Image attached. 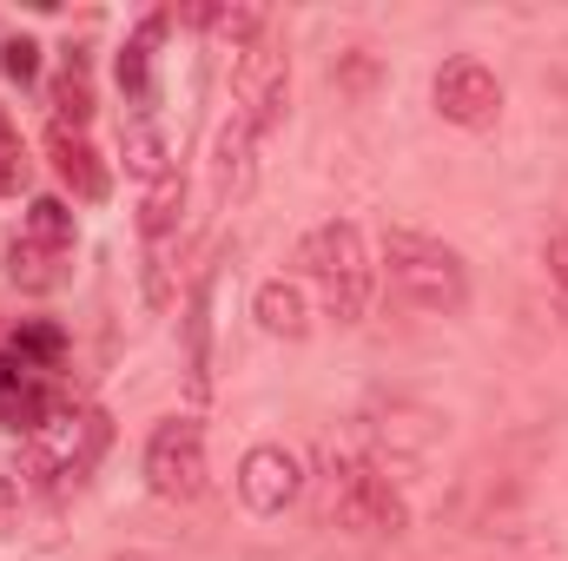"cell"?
Returning <instances> with one entry per match:
<instances>
[{"instance_id": "cell-4", "label": "cell", "mask_w": 568, "mask_h": 561, "mask_svg": "<svg viewBox=\"0 0 568 561\" xmlns=\"http://www.w3.org/2000/svg\"><path fill=\"white\" fill-rule=\"evenodd\" d=\"M106 436H113L106 410H93V404H53L33 436H20L13 476H27V482H80L106 456Z\"/></svg>"}, {"instance_id": "cell-18", "label": "cell", "mask_w": 568, "mask_h": 561, "mask_svg": "<svg viewBox=\"0 0 568 561\" xmlns=\"http://www.w3.org/2000/svg\"><path fill=\"white\" fill-rule=\"evenodd\" d=\"M179 212H185V172H165V178L145 192V205H140V238H145V252L179 238Z\"/></svg>"}, {"instance_id": "cell-2", "label": "cell", "mask_w": 568, "mask_h": 561, "mask_svg": "<svg viewBox=\"0 0 568 561\" xmlns=\"http://www.w3.org/2000/svg\"><path fill=\"white\" fill-rule=\"evenodd\" d=\"M384 272H390V290L404 304H417L429 317H456L469 304V272L463 258L429 238V232H410V225H390L384 232Z\"/></svg>"}, {"instance_id": "cell-27", "label": "cell", "mask_w": 568, "mask_h": 561, "mask_svg": "<svg viewBox=\"0 0 568 561\" xmlns=\"http://www.w3.org/2000/svg\"><path fill=\"white\" fill-rule=\"evenodd\" d=\"M13 496H20V482H13V476H0V516L13 509Z\"/></svg>"}, {"instance_id": "cell-20", "label": "cell", "mask_w": 568, "mask_h": 561, "mask_svg": "<svg viewBox=\"0 0 568 561\" xmlns=\"http://www.w3.org/2000/svg\"><path fill=\"white\" fill-rule=\"evenodd\" d=\"M185 20L205 27V33H219V40H232L239 53L265 40V7H245V0L239 7H185Z\"/></svg>"}, {"instance_id": "cell-16", "label": "cell", "mask_w": 568, "mask_h": 561, "mask_svg": "<svg viewBox=\"0 0 568 561\" xmlns=\"http://www.w3.org/2000/svg\"><path fill=\"white\" fill-rule=\"evenodd\" d=\"M120 159H126V172L140 178L145 192H152L165 172H179V165H172V152H165V133H159L145 113H133V120H126V133H120Z\"/></svg>"}, {"instance_id": "cell-13", "label": "cell", "mask_w": 568, "mask_h": 561, "mask_svg": "<svg viewBox=\"0 0 568 561\" xmlns=\"http://www.w3.org/2000/svg\"><path fill=\"white\" fill-rule=\"evenodd\" d=\"M53 410V397L40 390V377L27 370V364H13V357H0V429H13V436H33L40 422Z\"/></svg>"}, {"instance_id": "cell-6", "label": "cell", "mask_w": 568, "mask_h": 561, "mask_svg": "<svg viewBox=\"0 0 568 561\" xmlns=\"http://www.w3.org/2000/svg\"><path fill=\"white\" fill-rule=\"evenodd\" d=\"M284 106H291V53L278 40L245 47L232 67V113L252 126V140H265L284 126Z\"/></svg>"}, {"instance_id": "cell-12", "label": "cell", "mask_w": 568, "mask_h": 561, "mask_svg": "<svg viewBox=\"0 0 568 561\" xmlns=\"http://www.w3.org/2000/svg\"><path fill=\"white\" fill-rule=\"evenodd\" d=\"M252 126L239 120V113H225V126H219V140H212V198L219 205H232L245 185H252Z\"/></svg>"}, {"instance_id": "cell-17", "label": "cell", "mask_w": 568, "mask_h": 561, "mask_svg": "<svg viewBox=\"0 0 568 561\" xmlns=\"http://www.w3.org/2000/svg\"><path fill=\"white\" fill-rule=\"evenodd\" d=\"M93 120V67H87V47H67V67H60V86H53V126H87Z\"/></svg>"}, {"instance_id": "cell-15", "label": "cell", "mask_w": 568, "mask_h": 561, "mask_svg": "<svg viewBox=\"0 0 568 561\" xmlns=\"http://www.w3.org/2000/svg\"><path fill=\"white\" fill-rule=\"evenodd\" d=\"M252 317H258V330H272V337H284V344H297L304 330H311V304H304V290L297 284H258V297H252Z\"/></svg>"}, {"instance_id": "cell-26", "label": "cell", "mask_w": 568, "mask_h": 561, "mask_svg": "<svg viewBox=\"0 0 568 561\" xmlns=\"http://www.w3.org/2000/svg\"><path fill=\"white\" fill-rule=\"evenodd\" d=\"M542 265H549V278L568 290V238H549V252H542Z\"/></svg>"}, {"instance_id": "cell-24", "label": "cell", "mask_w": 568, "mask_h": 561, "mask_svg": "<svg viewBox=\"0 0 568 561\" xmlns=\"http://www.w3.org/2000/svg\"><path fill=\"white\" fill-rule=\"evenodd\" d=\"M145 304H152V310L172 304V245H152V252H145Z\"/></svg>"}, {"instance_id": "cell-5", "label": "cell", "mask_w": 568, "mask_h": 561, "mask_svg": "<svg viewBox=\"0 0 568 561\" xmlns=\"http://www.w3.org/2000/svg\"><path fill=\"white\" fill-rule=\"evenodd\" d=\"M364 442H371L364 462H371L377 476L417 469V462H429V449L443 442V410L410 404V397H390V404H377V410L364 417Z\"/></svg>"}, {"instance_id": "cell-9", "label": "cell", "mask_w": 568, "mask_h": 561, "mask_svg": "<svg viewBox=\"0 0 568 561\" xmlns=\"http://www.w3.org/2000/svg\"><path fill=\"white\" fill-rule=\"evenodd\" d=\"M297 489H304V469H297V456L284 442H252L245 449V462H239V502L252 516H284L297 502Z\"/></svg>"}, {"instance_id": "cell-25", "label": "cell", "mask_w": 568, "mask_h": 561, "mask_svg": "<svg viewBox=\"0 0 568 561\" xmlns=\"http://www.w3.org/2000/svg\"><path fill=\"white\" fill-rule=\"evenodd\" d=\"M20 185V140H13V126L0 120V192H13Z\"/></svg>"}, {"instance_id": "cell-19", "label": "cell", "mask_w": 568, "mask_h": 561, "mask_svg": "<svg viewBox=\"0 0 568 561\" xmlns=\"http://www.w3.org/2000/svg\"><path fill=\"white\" fill-rule=\"evenodd\" d=\"M159 33H165V13L140 20V33L120 47V93H126L140 113H145V100H152V47H159Z\"/></svg>"}, {"instance_id": "cell-11", "label": "cell", "mask_w": 568, "mask_h": 561, "mask_svg": "<svg viewBox=\"0 0 568 561\" xmlns=\"http://www.w3.org/2000/svg\"><path fill=\"white\" fill-rule=\"evenodd\" d=\"M47 152H53V172H60V178L73 185V198L100 205V198L113 192V178H106L100 152L87 145V133H73V126H53V133H47Z\"/></svg>"}, {"instance_id": "cell-22", "label": "cell", "mask_w": 568, "mask_h": 561, "mask_svg": "<svg viewBox=\"0 0 568 561\" xmlns=\"http://www.w3.org/2000/svg\"><path fill=\"white\" fill-rule=\"evenodd\" d=\"M67 357V337L53 330V324H20L13 330V364H27V370H53Z\"/></svg>"}, {"instance_id": "cell-23", "label": "cell", "mask_w": 568, "mask_h": 561, "mask_svg": "<svg viewBox=\"0 0 568 561\" xmlns=\"http://www.w3.org/2000/svg\"><path fill=\"white\" fill-rule=\"evenodd\" d=\"M0 73H7L13 86H27V80H40V47H33L27 33H13V40L0 47Z\"/></svg>"}, {"instance_id": "cell-8", "label": "cell", "mask_w": 568, "mask_h": 561, "mask_svg": "<svg viewBox=\"0 0 568 561\" xmlns=\"http://www.w3.org/2000/svg\"><path fill=\"white\" fill-rule=\"evenodd\" d=\"M436 113L463 133H489L503 120V80L476 60V53H456L443 73H436Z\"/></svg>"}, {"instance_id": "cell-14", "label": "cell", "mask_w": 568, "mask_h": 561, "mask_svg": "<svg viewBox=\"0 0 568 561\" xmlns=\"http://www.w3.org/2000/svg\"><path fill=\"white\" fill-rule=\"evenodd\" d=\"M67 258H73V252H47V245H33V238L13 232V245H7V278L20 284L27 297H47V290L67 284Z\"/></svg>"}, {"instance_id": "cell-7", "label": "cell", "mask_w": 568, "mask_h": 561, "mask_svg": "<svg viewBox=\"0 0 568 561\" xmlns=\"http://www.w3.org/2000/svg\"><path fill=\"white\" fill-rule=\"evenodd\" d=\"M145 489L159 502H192L205 496V429L192 417H172L145 436Z\"/></svg>"}, {"instance_id": "cell-10", "label": "cell", "mask_w": 568, "mask_h": 561, "mask_svg": "<svg viewBox=\"0 0 568 561\" xmlns=\"http://www.w3.org/2000/svg\"><path fill=\"white\" fill-rule=\"evenodd\" d=\"M212 297H219V265H199V278L185 290V404L205 410L212 404Z\"/></svg>"}, {"instance_id": "cell-1", "label": "cell", "mask_w": 568, "mask_h": 561, "mask_svg": "<svg viewBox=\"0 0 568 561\" xmlns=\"http://www.w3.org/2000/svg\"><path fill=\"white\" fill-rule=\"evenodd\" d=\"M317 482H324V516H331L337 529H351V536H364V542H390V536L410 529V502H404L397 482L377 476L364 456L324 442V449H317Z\"/></svg>"}, {"instance_id": "cell-21", "label": "cell", "mask_w": 568, "mask_h": 561, "mask_svg": "<svg viewBox=\"0 0 568 561\" xmlns=\"http://www.w3.org/2000/svg\"><path fill=\"white\" fill-rule=\"evenodd\" d=\"M20 238H33V245H47V252H73V212L60 205V198H33L27 205V218H20Z\"/></svg>"}, {"instance_id": "cell-3", "label": "cell", "mask_w": 568, "mask_h": 561, "mask_svg": "<svg viewBox=\"0 0 568 561\" xmlns=\"http://www.w3.org/2000/svg\"><path fill=\"white\" fill-rule=\"evenodd\" d=\"M304 272L317 284V297H324V317H337L344 330L351 324H364V310H371V290H377V265H371V252H364V232L351 225V218H331V225H317L311 238H304Z\"/></svg>"}]
</instances>
